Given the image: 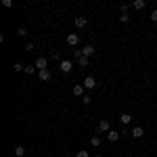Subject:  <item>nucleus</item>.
Here are the masks:
<instances>
[{"mask_svg": "<svg viewBox=\"0 0 157 157\" xmlns=\"http://www.w3.org/2000/svg\"><path fill=\"white\" fill-rule=\"evenodd\" d=\"M59 69H61L63 73H69V71L73 69V63H71V61H67V59L61 61V63H59Z\"/></svg>", "mask_w": 157, "mask_h": 157, "instance_id": "nucleus-1", "label": "nucleus"}, {"mask_svg": "<svg viewBox=\"0 0 157 157\" xmlns=\"http://www.w3.org/2000/svg\"><path fill=\"white\" fill-rule=\"evenodd\" d=\"M36 69L40 71V69H48V61H46V57H38L36 59Z\"/></svg>", "mask_w": 157, "mask_h": 157, "instance_id": "nucleus-2", "label": "nucleus"}, {"mask_svg": "<svg viewBox=\"0 0 157 157\" xmlns=\"http://www.w3.org/2000/svg\"><path fill=\"white\" fill-rule=\"evenodd\" d=\"M84 88H86V90H92V88H97V80H94L92 75H88V78L84 80Z\"/></svg>", "mask_w": 157, "mask_h": 157, "instance_id": "nucleus-3", "label": "nucleus"}, {"mask_svg": "<svg viewBox=\"0 0 157 157\" xmlns=\"http://www.w3.org/2000/svg\"><path fill=\"white\" fill-rule=\"evenodd\" d=\"M98 132H111V124H109V120H101L98 121Z\"/></svg>", "mask_w": 157, "mask_h": 157, "instance_id": "nucleus-4", "label": "nucleus"}, {"mask_svg": "<svg viewBox=\"0 0 157 157\" xmlns=\"http://www.w3.org/2000/svg\"><path fill=\"white\" fill-rule=\"evenodd\" d=\"M94 52H97V48H94L92 44H86L84 48H82V55H84V57H88V59H90V57H92Z\"/></svg>", "mask_w": 157, "mask_h": 157, "instance_id": "nucleus-5", "label": "nucleus"}, {"mask_svg": "<svg viewBox=\"0 0 157 157\" xmlns=\"http://www.w3.org/2000/svg\"><path fill=\"white\" fill-rule=\"evenodd\" d=\"M84 90H86V88H84V84H75V86H73V90H71V92L75 94V97H84V94H86Z\"/></svg>", "mask_w": 157, "mask_h": 157, "instance_id": "nucleus-6", "label": "nucleus"}, {"mask_svg": "<svg viewBox=\"0 0 157 157\" xmlns=\"http://www.w3.org/2000/svg\"><path fill=\"white\" fill-rule=\"evenodd\" d=\"M38 78H40L42 82H48L50 80V71L48 69H40V71H38Z\"/></svg>", "mask_w": 157, "mask_h": 157, "instance_id": "nucleus-7", "label": "nucleus"}, {"mask_svg": "<svg viewBox=\"0 0 157 157\" xmlns=\"http://www.w3.org/2000/svg\"><path fill=\"white\" fill-rule=\"evenodd\" d=\"M78 42H80V36H78V34H69V36H67V44H69V46H75Z\"/></svg>", "mask_w": 157, "mask_h": 157, "instance_id": "nucleus-8", "label": "nucleus"}, {"mask_svg": "<svg viewBox=\"0 0 157 157\" xmlns=\"http://www.w3.org/2000/svg\"><path fill=\"white\" fill-rule=\"evenodd\" d=\"M107 140H109V143H115V140H120V132H115V130L107 132Z\"/></svg>", "mask_w": 157, "mask_h": 157, "instance_id": "nucleus-9", "label": "nucleus"}, {"mask_svg": "<svg viewBox=\"0 0 157 157\" xmlns=\"http://www.w3.org/2000/svg\"><path fill=\"white\" fill-rule=\"evenodd\" d=\"M86 25H88V19H86V17H75V27L82 29V27H86Z\"/></svg>", "mask_w": 157, "mask_h": 157, "instance_id": "nucleus-10", "label": "nucleus"}, {"mask_svg": "<svg viewBox=\"0 0 157 157\" xmlns=\"http://www.w3.org/2000/svg\"><path fill=\"white\" fill-rule=\"evenodd\" d=\"M143 134H145V130H143L140 126H136V128H132V136H134V138H143Z\"/></svg>", "mask_w": 157, "mask_h": 157, "instance_id": "nucleus-11", "label": "nucleus"}, {"mask_svg": "<svg viewBox=\"0 0 157 157\" xmlns=\"http://www.w3.org/2000/svg\"><path fill=\"white\" fill-rule=\"evenodd\" d=\"M130 120H132V115H130V113H121V115H120V121L124 124V126H128Z\"/></svg>", "mask_w": 157, "mask_h": 157, "instance_id": "nucleus-12", "label": "nucleus"}, {"mask_svg": "<svg viewBox=\"0 0 157 157\" xmlns=\"http://www.w3.org/2000/svg\"><path fill=\"white\" fill-rule=\"evenodd\" d=\"M15 155H17V157H23L25 155V147H21V145L15 147Z\"/></svg>", "mask_w": 157, "mask_h": 157, "instance_id": "nucleus-13", "label": "nucleus"}, {"mask_svg": "<svg viewBox=\"0 0 157 157\" xmlns=\"http://www.w3.org/2000/svg\"><path fill=\"white\" fill-rule=\"evenodd\" d=\"M134 9H145V0H134Z\"/></svg>", "mask_w": 157, "mask_h": 157, "instance_id": "nucleus-14", "label": "nucleus"}, {"mask_svg": "<svg viewBox=\"0 0 157 157\" xmlns=\"http://www.w3.org/2000/svg\"><path fill=\"white\" fill-rule=\"evenodd\" d=\"M90 145L92 147H101V138H98V136H92V138H90Z\"/></svg>", "mask_w": 157, "mask_h": 157, "instance_id": "nucleus-15", "label": "nucleus"}, {"mask_svg": "<svg viewBox=\"0 0 157 157\" xmlns=\"http://www.w3.org/2000/svg\"><path fill=\"white\" fill-rule=\"evenodd\" d=\"M120 21H121V23H128V21H130V15H128V13H121V15H120Z\"/></svg>", "mask_w": 157, "mask_h": 157, "instance_id": "nucleus-16", "label": "nucleus"}, {"mask_svg": "<svg viewBox=\"0 0 157 157\" xmlns=\"http://www.w3.org/2000/svg\"><path fill=\"white\" fill-rule=\"evenodd\" d=\"M23 71L27 73V75H32V73H36V67H34V65H27V67H25Z\"/></svg>", "mask_w": 157, "mask_h": 157, "instance_id": "nucleus-17", "label": "nucleus"}, {"mask_svg": "<svg viewBox=\"0 0 157 157\" xmlns=\"http://www.w3.org/2000/svg\"><path fill=\"white\" fill-rule=\"evenodd\" d=\"M82 103H84V105H90V103H92V97H90V94H84V97H82Z\"/></svg>", "mask_w": 157, "mask_h": 157, "instance_id": "nucleus-18", "label": "nucleus"}, {"mask_svg": "<svg viewBox=\"0 0 157 157\" xmlns=\"http://www.w3.org/2000/svg\"><path fill=\"white\" fill-rule=\"evenodd\" d=\"M13 69H15V71H23L25 65H21V63H15V65H13Z\"/></svg>", "mask_w": 157, "mask_h": 157, "instance_id": "nucleus-19", "label": "nucleus"}, {"mask_svg": "<svg viewBox=\"0 0 157 157\" xmlns=\"http://www.w3.org/2000/svg\"><path fill=\"white\" fill-rule=\"evenodd\" d=\"M17 36L25 38V36H27V29H25V27H19V32H17Z\"/></svg>", "mask_w": 157, "mask_h": 157, "instance_id": "nucleus-20", "label": "nucleus"}, {"mask_svg": "<svg viewBox=\"0 0 157 157\" xmlns=\"http://www.w3.org/2000/svg\"><path fill=\"white\" fill-rule=\"evenodd\" d=\"M151 21H153V23H157V9L151 13Z\"/></svg>", "mask_w": 157, "mask_h": 157, "instance_id": "nucleus-21", "label": "nucleus"}, {"mask_svg": "<svg viewBox=\"0 0 157 157\" xmlns=\"http://www.w3.org/2000/svg\"><path fill=\"white\" fill-rule=\"evenodd\" d=\"M2 6H6V9H11V6H13V2H11V0H2Z\"/></svg>", "mask_w": 157, "mask_h": 157, "instance_id": "nucleus-22", "label": "nucleus"}, {"mask_svg": "<svg viewBox=\"0 0 157 157\" xmlns=\"http://www.w3.org/2000/svg\"><path fill=\"white\" fill-rule=\"evenodd\" d=\"M75 157H90V155H88V151H78V155H75Z\"/></svg>", "mask_w": 157, "mask_h": 157, "instance_id": "nucleus-23", "label": "nucleus"}, {"mask_svg": "<svg viewBox=\"0 0 157 157\" xmlns=\"http://www.w3.org/2000/svg\"><path fill=\"white\" fill-rule=\"evenodd\" d=\"M25 50H29V52H32V50H34V44H32V42H27V44H25Z\"/></svg>", "mask_w": 157, "mask_h": 157, "instance_id": "nucleus-24", "label": "nucleus"}, {"mask_svg": "<svg viewBox=\"0 0 157 157\" xmlns=\"http://www.w3.org/2000/svg\"><path fill=\"white\" fill-rule=\"evenodd\" d=\"M120 11L121 13H128V4H120Z\"/></svg>", "mask_w": 157, "mask_h": 157, "instance_id": "nucleus-25", "label": "nucleus"}, {"mask_svg": "<svg viewBox=\"0 0 157 157\" xmlns=\"http://www.w3.org/2000/svg\"><path fill=\"white\" fill-rule=\"evenodd\" d=\"M92 157H101V155H92Z\"/></svg>", "mask_w": 157, "mask_h": 157, "instance_id": "nucleus-26", "label": "nucleus"}, {"mask_svg": "<svg viewBox=\"0 0 157 157\" xmlns=\"http://www.w3.org/2000/svg\"><path fill=\"white\" fill-rule=\"evenodd\" d=\"M63 157H69V155H63Z\"/></svg>", "mask_w": 157, "mask_h": 157, "instance_id": "nucleus-27", "label": "nucleus"}]
</instances>
